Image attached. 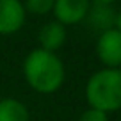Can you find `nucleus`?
I'll use <instances>...</instances> for the list:
<instances>
[{
  "instance_id": "1",
  "label": "nucleus",
  "mask_w": 121,
  "mask_h": 121,
  "mask_svg": "<svg viewBox=\"0 0 121 121\" xmlns=\"http://www.w3.org/2000/svg\"><path fill=\"white\" fill-rule=\"evenodd\" d=\"M23 75L38 93H53L64 82V66L53 52L36 48L23 62Z\"/></svg>"
},
{
  "instance_id": "2",
  "label": "nucleus",
  "mask_w": 121,
  "mask_h": 121,
  "mask_svg": "<svg viewBox=\"0 0 121 121\" xmlns=\"http://www.w3.org/2000/svg\"><path fill=\"white\" fill-rule=\"evenodd\" d=\"M86 96L91 109L102 112H112L121 109V69H100L89 78Z\"/></svg>"
},
{
  "instance_id": "3",
  "label": "nucleus",
  "mask_w": 121,
  "mask_h": 121,
  "mask_svg": "<svg viewBox=\"0 0 121 121\" xmlns=\"http://www.w3.org/2000/svg\"><path fill=\"white\" fill-rule=\"evenodd\" d=\"M98 57L107 68L121 66V32L116 29H109L102 32L96 43Z\"/></svg>"
},
{
  "instance_id": "4",
  "label": "nucleus",
  "mask_w": 121,
  "mask_h": 121,
  "mask_svg": "<svg viewBox=\"0 0 121 121\" xmlns=\"http://www.w3.org/2000/svg\"><path fill=\"white\" fill-rule=\"evenodd\" d=\"M25 23V7L20 0H0V34H14Z\"/></svg>"
},
{
  "instance_id": "5",
  "label": "nucleus",
  "mask_w": 121,
  "mask_h": 121,
  "mask_svg": "<svg viewBox=\"0 0 121 121\" xmlns=\"http://www.w3.org/2000/svg\"><path fill=\"white\" fill-rule=\"evenodd\" d=\"M89 5H91L89 0H55L52 11L59 23L75 25L86 18Z\"/></svg>"
},
{
  "instance_id": "6",
  "label": "nucleus",
  "mask_w": 121,
  "mask_h": 121,
  "mask_svg": "<svg viewBox=\"0 0 121 121\" xmlns=\"http://www.w3.org/2000/svg\"><path fill=\"white\" fill-rule=\"evenodd\" d=\"M116 14L117 13L112 9L110 4H93L89 5V11H87L86 18L89 23L91 29L100 30V32H105L109 29H114V22H116Z\"/></svg>"
},
{
  "instance_id": "7",
  "label": "nucleus",
  "mask_w": 121,
  "mask_h": 121,
  "mask_svg": "<svg viewBox=\"0 0 121 121\" xmlns=\"http://www.w3.org/2000/svg\"><path fill=\"white\" fill-rule=\"evenodd\" d=\"M66 41V29L59 22H48L39 30V43L46 52H55Z\"/></svg>"
},
{
  "instance_id": "8",
  "label": "nucleus",
  "mask_w": 121,
  "mask_h": 121,
  "mask_svg": "<svg viewBox=\"0 0 121 121\" xmlns=\"http://www.w3.org/2000/svg\"><path fill=\"white\" fill-rule=\"evenodd\" d=\"M0 121H29L27 107L14 98L0 100Z\"/></svg>"
},
{
  "instance_id": "9",
  "label": "nucleus",
  "mask_w": 121,
  "mask_h": 121,
  "mask_svg": "<svg viewBox=\"0 0 121 121\" xmlns=\"http://www.w3.org/2000/svg\"><path fill=\"white\" fill-rule=\"evenodd\" d=\"M55 0H25V9L34 14H46L53 9Z\"/></svg>"
},
{
  "instance_id": "10",
  "label": "nucleus",
  "mask_w": 121,
  "mask_h": 121,
  "mask_svg": "<svg viewBox=\"0 0 121 121\" xmlns=\"http://www.w3.org/2000/svg\"><path fill=\"white\" fill-rule=\"evenodd\" d=\"M78 121H109V117H107V112H102L98 109H89L80 116Z\"/></svg>"
},
{
  "instance_id": "11",
  "label": "nucleus",
  "mask_w": 121,
  "mask_h": 121,
  "mask_svg": "<svg viewBox=\"0 0 121 121\" xmlns=\"http://www.w3.org/2000/svg\"><path fill=\"white\" fill-rule=\"evenodd\" d=\"M114 29H116V30H119V32H121V13H117V14H116V22H114Z\"/></svg>"
},
{
  "instance_id": "12",
  "label": "nucleus",
  "mask_w": 121,
  "mask_h": 121,
  "mask_svg": "<svg viewBox=\"0 0 121 121\" xmlns=\"http://www.w3.org/2000/svg\"><path fill=\"white\" fill-rule=\"evenodd\" d=\"M93 2H96V4H112L116 0H93Z\"/></svg>"
}]
</instances>
